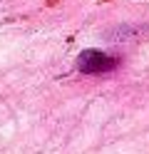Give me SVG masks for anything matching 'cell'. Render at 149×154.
Masks as SVG:
<instances>
[{"label":"cell","instance_id":"cell-1","mask_svg":"<svg viewBox=\"0 0 149 154\" xmlns=\"http://www.w3.org/2000/svg\"><path fill=\"white\" fill-rule=\"evenodd\" d=\"M119 65L114 55H109L104 50H82L77 55V70L85 75H102V72H112Z\"/></svg>","mask_w":149,"mask_h":154}]
</instances>
